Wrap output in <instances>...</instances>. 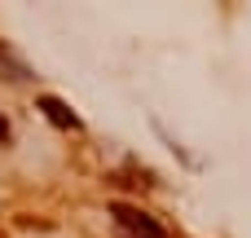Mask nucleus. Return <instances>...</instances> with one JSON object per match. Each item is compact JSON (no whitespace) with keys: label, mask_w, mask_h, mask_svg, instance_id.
Returning <instances> with one entry per match:
<instances>
[{"label":"nucleus","mask_w":251,"mask_h":238,"mask_svg":"<svg viewBox=\"0 0 251 238\" xmlns=\"http://www.w3.org/2000/svg\"><path fill=\"white\" fill-rule=\"evenodd\" d=\"M110 216H115V230L119 238H168L163 225H154L141 208H128V203H110Z\"/></svg>","instance_id":"1"},{"label":"nucleus","mask_w":251,"mask_h":238,"mask_svg":"<svg viewBox=\"0 0 251 238\" xmlns=\"http://www.w3.org/2000/svg\"><path fill=\"white\" fill-rule=\"evenodd\" d=\"M0 238H9V234H0Z\"/></svg>","instance_id":"4"},{"label":"nucleus","mask_w":251,"mask_h":238,"mask_svg":"<svg viewBox=\"0 0 251 238\" xmlns=\"http://www.w3.org/2000/svg\"><path fill=\"white\" fill-rule=\"evenodd\" d=\"M40 110L57 124V128H79V119L66 110V102H57V97H40Z\"/></svg>","instance_id":"2"},{"label":"nucleus","mask_w":251,"mask_h":238,"mask_svg":"<svg viewBox=\"0 0 251 238\" xmlns=\"http://www.w3.org/2000/svg\"><path fill=\"white\" fill-rule=\"evenodd\" d=\"M9 141V124H4V115H0V146Z\"/></svg>","instance_id":"3"}]
</instances>
